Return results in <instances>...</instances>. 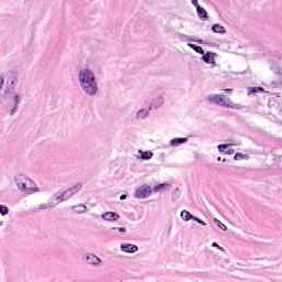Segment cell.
Segmentation results:
<instances>
[{"instance_id":"6da1fadb","label":"cell","mask_w":282,"mask_h":282,"mask_svg":"<svg viewBox=\"0 0 282 282\" xmlns=\"http://www.w3.org/2000/svg\"><path fill=\"white\" fill-rule=\"evenodd\" d=\"M79 83H81V86L83 88V91L86 93L87 95L94 96L97 93L98 86H97V82H96L95 75L94 73L91 72V70H87L84 68L79 73Z\"/></svg>"},{"instance_id":"7a4b0ae2","label":"cell","mask_w":282,"mask_h":282,"mask_svg":"<svg viewBox=\"0 0 282 282\" xmlns=\"http://www.w3.org/2000/svg\"><path fill=\"white\" fill-rule=\"evenodd\" d=\"M82 188V184L81 183H77V184H75V185H73V186L68 187V188H65V190H63V191H60L58 192L55 195L53 196L52 198L50 200V201L48 202V204L45 206H41V207H53V206L58 205V204H60V203H62V202L66 201V200H68V198H71L74 194H76L77 192L79 191Z\"/></svg>"},{"instance_id":"3957f363","label":"cell","mask_w":282,"mask_h":282,"mask_svg":"<svg viewBox=\"0 0 282 282\" xmlns=\"http://www.w3.org/2000/svg\"><path fill=\"white\" fill-rule=\"evenodd\" d=\"M15 181L17 186L19 187L22 192H24V193H33V192L39 191L35 182H33L29 177H27V175L19 174V175L15 177Z\"/></svg>"},{"instance_id":"277c9868","label":"cell","mask_w":282,"mask_h":282,"mask_svg":"<svg viewBox=\"0 0 282 282\" xmlns=\"http://www.w3.org/2000/svg\"><path fill=\"white\" fill-rule=\"evenodd\" d=\"M208 101L213 104L216 105L223 106V107H227V108H238V106L234 104L230 101L228 97H226L224 95H213L208 97Z\"/></svg>"},{"instance_id":"5b68a950","label":"cell","mask_w":282,"mask_h":282,"mask_svg":"<svg viewBox=\"0 0 282 282\" xmlns=\"http://www.w3.org/2000/svg\"><path fill=\"white\" fill-rule=\"evenodd\" d=\"M151 194H152V188L150 185H143L137 188V191L134 192V196L137 198H147Z\"/></svg>"},{"instance_id":"8992f818","label":"cell","mask_w":282,"mask_h":282,"mask_svg":"<svg viewBox=\"0 0 282 282\" xmlns=\"http://www.w3.org/2000/svg\"><path fill=\"white\" fill-rule=\"evenodd\" d=\"M84 258L86 260L87 262L91 264V266H99L101 263V260L99 257H97L96 255H93V253H86L84 256Z\"/></svg>"},{"instance_id":"52a82bcc","label":"cell","mask_w":282,"mask_h":282,"mask_svg":"<svg viewBox=\"0 0 282 282\" xmlns=\"http://www.w3.org/2000/svg\"><path fill=\"white\" fill-rule=\"evenodd\" d=\"M192 4H193L194 6H196V11H197V15H198V17H200L201 19H203V20L208 19V13L206 12V10L204 9V8H202L201 6L198 5V2H197V1H192Z\"/></svg>"},{"instance_id":"ba28073f","label":"cell","mask_w":282,"mask_h":282,"mask_svg":"<svg viewBox=\"0 0 282 282\" xmlns=\"http://www.w3.org/2000/svg\"><path fill=\"white\" fill-rule=\"evenodd\" d=\"M101 218L105 220H108V222H116V220L119 219V215L114 213V212H107V213H104L101 215Z\"/></svg>"},{"instance_id":"9c48e42d","label":"cell","mask_w":282,"mask_h":282,"mask_svg":"<svg viewBox=\"0 0 282 282\" xmlns=\"http://www.w3.org/2000/svg\"><path fill=\"white\" fill-rule=\"evenodd\" d=\"M121 250L127 253H134L138 251V247L136 245L131 244H122L121 245Z\"/></svg>"},{"instance_id":"30bf717a","label":"cell","mask_w":282,"mask_h":282,"mask_svg":"<svg viewBox=\"0 0 282 282\" xmlns=\"http://www.w3.org/2000/svg\"><path fill=\"white\" fill-rule=\"evenodd\" d=\"M150 110H151V107H150V106H147V107L142 108L141 110H139L138 113H137V118L140 119V118L148 117V115H150Z\"/></svg>"},{"instance_id":"8fae6325","label":"cell","mask_w":282,"mask_h":282,"mask_svg":"<svg viewBox=\"0 0 282 282\" xmlns=\"http://www.w3.org/2000/svg\"><path fill=\"white\" fill-rule=\"evenodd\" d=\"M203 61L208 64H214L215 63V54L212 52H207L203 55Z\"/></svg>"},{"instance_id":"7c38bea8","label":"cell","mask_w":282,"mask_h":282,"mask_svg":"<svg viewBox=\"0 0 282 282\" xmlns=\"http://www.w3.org/2000/svg\"><path fill=\"white\" fill-rule=\"evenodd\" d=\"M218 150L222 153H225V154H231L234 152L233 149H231V146H229V144H220V146H218Z\"/></svg>"},{"instance_id":"4fadbf2b","label":"cell","mask_w":282,"mask_h":282,"mask_svg":"<svg viewBox=\"0 0 282 282\" xmlns=\"http://www.w3.org/2000/svg\"><path fill=\"white\" fill-rule=\"evenodd\" d=\"M72 210H73V212H75V213L82 214V213H85V212H87V206L84 205V204H79V205L73 206Z\"/></svg>"},{"instance_id":"5bb4252c","label":"cell","mask_w":282,"mask_h":282,"mask_svg":"<svg viewBox=\"0 0 282 282\" xmlns=\"http://www.w3.org/2000/svg\"><path fill=\"white\" fill-rule=\"evenodd\" d=\"M152 152H150V151H140L139 152V157L142 160H149L152 158Z\"/></svg>"},{"instance_id":"9a60e30c","label":"cell","mask_w":282,"mask_h":282,"mask_svg":"<svg viewBox=\"0 0 282 282\" xmlns=\"http://www.w3.org/2000/svg\"><path fill=\"white\" fill-rule=\"evenodd\" d=\"M264 89L261 88V87H250L248 89V94L249 95H256L258 93H263Z\"/></svg>"},{"instance_id":"2e32d148","label":"cell","mask_w":282,"mask_h":282,"mask_svg":"<svg viewBox=\"0 0 282 282\" xmlns=\"http://www.w3.org/2000/svg\"><path fill=\"white\" fill-rule=\"evenodd\" d=\"M187 141L186 138H175L171 140V146H179V144L185 143Z\"/></svg>"},{"instance_id":"e0dca14e","label":"cell","mask_w":282,"mask_h":282,"mask_svg":"<svg viewBox=\"0 0 282 282\" xmlns=\"http://www.w3.org/2000/svg\"><path fill=\"white\" fill-rule=\"evenodd\" d=\"M212 29H213V31L216 32V33H225V32H226L225 28L222 27L220 24H214V25L212 27Z\"/></svg>"},{"instance_id":"ac0fdd59","label":"cell","mask_w":282,"mask_h":282,"mask_svg":"<svg viewBox=\"0 0 282 282\" xmlns=\"http://www.w3.org/2000/svg\"><path fill=\"white\" fill-rule=\"evenodd\" d=\"M181 217L183 220H190L193 218V215L190 214V212H187V210H183L181 213Z\"/></svg>"},{"instance_id":"d6986e66","label":"cell","mask_w":282,"mask_h":282,"mask_svg":"<svg viewBox=\"0 0 282 282\" xmlns=\"http://www.w3.org/2000/svg\"><path fill=\"white\" fill-rule=\"evenodd\" d=\"M190 45V48H192L194 51H196L197 53H200V54H202V55H204V50H203V48H201V46H197V45H194V44H188Z\"/></svg>"},{"instance_id":"ffe728a7","label":"cell","mask_w":282,"mask_h":282,"mask_svg":"<svg viewBox=\"0 0 282 282\" xmlns=\"http://www.w3.org/2000/svg\"><path fill=\"white\" fill-rule=\"evenodd\" d=\"M18 104H19V96H15V104H13V110H12V113H11V114H15V109H17V106H18Z\"/></svg>"},{"instance_id":"44dd1931","label":"cell","mask_w":282,"mask_h":282,"mask_svg":"<svg viewBox=\"0 0 282 282\" xmlns=\"http://www.w3.org/2000/svg\"><path fill=\"white\" fill-rule=\"evenodd\" d=\"M214 222H215L216 225H217V226H218L219 228H222V229L224 230V231H226V230H227V227H226V226H225L224 224H222V223H219V222H218V220H217V219H214Z\"/></svg>"},{"instance_id":"7402d4cb","label":"cell","mask_w":282,"mask_h":282,"mask_svg":"<svg viewBox=\"0 0 282 282\" xmlns=\"http://www.w3.org/2000/svg\"><path fill=\"white\" fill-rule=\"evenodd\" d=\"M0 208H1V214H2V215H6V214L9 212L8 207H6L5 205H1V206H0Z\"/></svg>"},{"instance_id":"603a6c76","label":"cell","mask_w":282,"mask_h":282,"mask_svg":"<svg viewBox=\"0 0 282 282\" xmlns=\"http://www.w3.org/2000/svg\"><path fill=\"white\" fill-rule=\"evenodd\" d=\"M164 187H167V184H161V186L155 187V191H160V190H162Z\"/></svg>"},{"instance_id":"cb8c5ba5","label":"cell","mask_w":282,"mask_h":282,"mask_svg":"<svg viewBox=\"0 0 282 282\" xmlns=\"http://www.w3.org/2000/svg\"><path fill=\"white\" fill-rule=\"evenodd\" d=\"M114 229L118 230V231H120V233H124V231H126V229H124V228H114Z\"/></svg>"},{"instance_id":"d4e9b609","label":"cell","mask_w":282,"mask_h":282,"mask_svg":"<svg viewBox=\"0 0 282 282\" xmlns=\"http://www.w3.org/2000/svg\"><path fill=\"white\" fill-rule=\"evenodd\" d=\"M239 158H246V157H245V155H241V154H237V155L235 157V159H236V160H238Z\"/></svg>"},{"instance_id":"484cf974","label":"cell","mask_w":282,"mask_h":282,"mask_svg":"<svg viewBox=\"0 0 282 282\" xmlns=\"http://www.w3.org/2000/svg\"><path fill=\"white\" fill-rule=\"evenodd\" d=\"M213 245H214V246H215L216 248H218V249H220V250H224V249L222 248V247H219V246H218V245L216 244V243H214V244H213Z\"/></svg>"}]
</instances>
